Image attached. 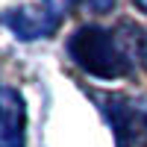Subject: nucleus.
<instances>
[{"label": "nucleus", "instance_id": "f257e3e1", "mask_svg": "<svg viewBox=\"0 0 147 147\" xmlns=\"http://www.w3.org/2000/svg\"><path fill=\"white\" fill-rule=\"evenodd\" d=\"M127 24L121 27H80L68 38L65 53L80 71H85L88 77L97 80H121L136 68L138 56V41H132V35H121Z\"/></svg>", "mask_w": 147, "mask_h": 147}, {"label": "nucleus", "instance_id": "f03ea898", "mask_svg": "<svg viewBox=\"0 0 147 147\" xmlns=\"http://www.w3.org/2000/svg\"><path fill=\"white\" fill-rule=\"evenodd\" d=\"M80 0H35V3H30V6L6 12L0 21L15 32V38L32 41V38H44V35L56 32V27L62 24V18L71 15V9Z\"/></svg>", "mask_w": 147, "mask_h": 147}, {"label": "nucleus", "instance_id": "7ed1b4c3", "mask_svg": "<svg viewBox=\"0 0 147 147\" xmlns=\"http://www.w3.org/2000/svg\"><path fill=\"white\" fill-rule=\"evenodd\" d=\"M103 109H106L109 124H112V129H115L118 147L147 144V100L112 94V97H106Z\"/></svg>", "mask_w": 147, "mask_h": 147}, {"label": "nucleus", "instance_id": "20e7f679", "mask_svg": "<svg viewBox=\"0 0 147 147\" xmlns=\"http://www.w3.org/2000/svg\"><path fill=\"white\" fill-rule=\"evenodd\" d=\"M24 100L15 88L0 85V147H24Z\"/></svg>", "mask_w": 147, "mask_h": 147}, {"label": "nucleus", "instance_id": "39448f33", "mask_svg": "<svg viewBox=\"0 0 147 147\" xmlns=\"http://www.w3.org/2000/svg\"><path fill=\"white\" fill-rule=\"evenodd\" d=\"M85 3H88L94 12H106V9H112V3H115V0H85Z\"/></svg>", "mask_w": 147, "mask_h": 147}, {"label": "nucleus", "instance_id": "423d86ee", "mask_svg": "<svg viewBox=\"0 0 147 147\" xmlns=\"http://www.w3.org/2000/svg\"><path fill=\"white\" fill-rule=\"evenodd\" d=\"M141 62H144V68H147V38L141 41Z\"/></svg>", "mask_w": 147, "mask_h": 147}, {"label": "nucleus", "instance_id": "0eeeda50", "mask_svg": "<svg viewBox=\"0 0 147 147\" xmlns=\"http://www.w3.org/2000/svg\"><path fill=\"white\" fill-rule=\"evenodd\" d=\"M132 3H136V6H138V9L144 12V15H147V0H132Z\"/></svg>", "mask_w": 147, "mask_h": 147}]
</instances>
